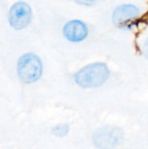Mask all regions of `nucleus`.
<instances>
[{"mask_svg":"<svg viewBox=\"0 0 148 149\" xmlns=\"http://www.w3.org/2000/svg\"><path fill=\"white\" fill-rule=\"evenodd\" d=\"M110 76V71L104 63L96 62L87 65L78 71L74 80L82 88H97L104 85Z\"/></svg>","mask_w":148,"mask_h":149,"instance_id":"obj_1","label":"nucleus"},{"mask_svg":"<svg viewBox=\"0 0 148 149\" xmlns=\"http://www.w3.org/2000/svg\"><path fill=\"white\" fill-rule=\"evenodd\" d=\"M17 72L19 79L25 84H31L38 81L43 72V65L38 55L28 52L22 55L17 65Z\"/></svg>","mask_w":148,"mask_h":149,"instance_id":"obj_2","label":"nucleus"},{"mask_svg":"<svg viewBox=\"0 0 148 149\" xmlns=\"http://www.w3.org/2000/svg\"><path fill=\"white\" fill-rule=\"evenodd\" d=\"M32 18V11L31 6L24 1L16 2L9 11L10 25L17 31L26 28Z\"/></svg>","mask_w":148,"mask_h":149,"instance_id":"obj_3","label":"nucleus"},{"mask_svg":"<svg viewBox=\"0 0 148 149\" xmlns=\"http://www.w3.org/2000/svg\"><path fill=\"white\" fill-rule=\"evenodd\" d=\"M123 139V132L120 128L106 126L98 129L93 135V142L100 148H112L118 146Z\"/></svg>","mask_w":148,"mask_h":149,"instance_id":"obj_4","label":"nucleus"},{"mask_svg":"<svg viewBox=\"0 0 148 149\" xmlns=\"http://www.w3.org/2000/svg\"><path fill=\"white\" fill-rule=\"evenodd\" d=\"M140 15V9L133 4H122L117 7L113 13V22L119 27L126 26L130 22L138 18Z\"/></svg>","mask_w":148,"mask_h":149,"instance_id":"obj_5","label":"nucleus"},{"mask_svg":"<svg viewBox=\"0 0 148 149\" xmlns=\"http://www.w3.org/2000/svg\"><path fill=\"white\" fill-rule=\"evenodd\" d=\"M65 38L71 42H80L88 35L86 24L80 20H72L65 24L63 28Z\"/></svg>","mask_w":148,"mask_h":149,"instance_id":"obj_6","label":"nucleus"},{"mask_svg":"<svg viewBox=\"0 0 148 149\" xmlns=\"http://www.w3.org/2000/svg\"><path fill=\"white\" fill-rule=\"evenodd\" d=\"M68 132H69V126L66 124H59L55 127H53L52 129V134L58 137H64L68 134Z\"/></svg>","mask_w":148,"mask_h":149,"instance_id":"obj_7","label":"nucleus"},{"mask_svg":"<svg viewBox=\"0 0 148 149\" xmlns=\"http://www.w3.org/2000/svg\"><path fill=\"white\" fill-rule=\"evenodd\" d=\"M99 0H75V2L81 5H92Z\"/></svg>","mask_w":148,"mask_h":149,"instance_id":"obj_8","label":"nucleus"},{"mask_svg":"<svg viewBox=\"0 0 148 149\" xmlns=\"http://www.w3.org/2000/svg\"><path fill=\"white\" fill-rule=\"evenodd\" d=\"M143 52L145 57L148 59V38L146 39L144 45H143Z\"/></svg>","mask_w":148,"mask_h":149,"instance_id":"obj_9","label":"nucleus"}]
</instances>
